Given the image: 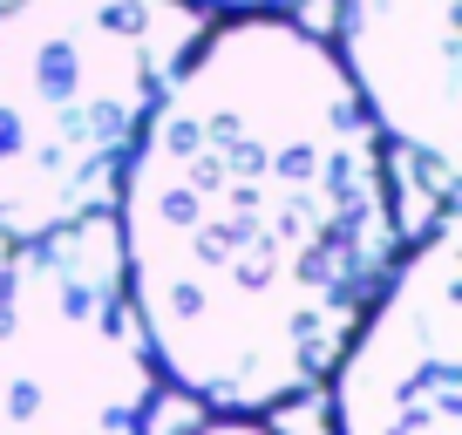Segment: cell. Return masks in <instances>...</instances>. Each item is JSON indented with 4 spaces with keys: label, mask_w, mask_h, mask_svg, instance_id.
I'll use <instances>...</instances> for the list:
<instances>
[{
    "label": "cell",
    "mask_w": 462,
    "mask_h": 435,
    "mask_svg": "<svg viewBox=\"0 0 462 435\" xmlns=\"http://www.w3.org/2000/svg\"><path fill=\"white\" fill-rule=\"evenodd\" d=\"M333 435H462V245L456 198L408 238L388 286L327 367Z\"/></svg>",
    "instance_id": "4"
},
{
    "label": "cell",
    "mask_w": 462,
    "mask_h": 435,
    "mask_svg": "<svg viewBox=\"0 0 462 435\" xmlns=\"http://www.w3.org/2000/svg\"><path fill=\"white\" fill-rule=\"evenodd\" d=\"M109 225L157 375L211 415L319 388L408 238L367 102L286 14L198 34L130 143Z\"/></svg>",
    "instance_id": "1"
},
{
    "label": "cell",
    "mask_w": 462,
    "mask_h": 435,
    "mask_svg": "<svg viewBox=\"0 0 462 435\" xmlns=\"http://www.w3.org/2000/svg\"><path fill=\"white\" fill-rule=\"evenodd\" d=\"M184 435H273L259 415H217V421H204V429H184Z\"/></svg>",
    "instance_id": "7"
},
{
    "label": "cell",
    "mask_w": 462,
    "mask_h": 435,
    "mask_svg": "<svg viewBox=\"0 0 462 435\" xmlns=\"http://www.w3.org/2000/svg\"><path fill=\"white\" fill-rule=\"evenodd\" d=\"M198 34L190 0H0V245L109 211Z\"/></svg>",
    "instance_id": "2"
},
{
    "label": "cell",
    "mask_w": 462,
    "mask_h": 435,
    "mask_svg": "<svg viewBox=\"0 0 462 435\" xmlns=\"http://www.w3.org/2000/svg\"><path fill=\"white\" fill-rule=\"evenodd\" d=\"M340 69L367 102L381 143L408 157L429 198H456L462 171V82L456 0H333Z\"/></svg>",
    "instance_id": "5"
},
{
    "label": "cell",
    "mask_w": 462,
    "mask_h": 435,
    "mask_svg": "<svg viewBox=\"0 0 462 435\" xmlns=\"http://www.w3.org/2000/svg\"><path fill=\"white\" fill-rule=\"evenodd\" d=\"M190 7H204V14H279L292 0H190Z\"/></svg>",
    "instance_id": "6"
},
{
    "label": "cell",
    "mask_w": 462,
    "mask_h": 435,
    "mask_svg": "<svg viewBox=\"0 0 462 435\" xmlns=\"http://www.w3.org/2000/svg\"><path fill=\"white\" fill-rule=\"evenodd\" d=\"M157 361L143 347L116 225L7 238L0 252V435H150Z\"/></svg>",
    "instance_id": "3"
}]
</instances>
